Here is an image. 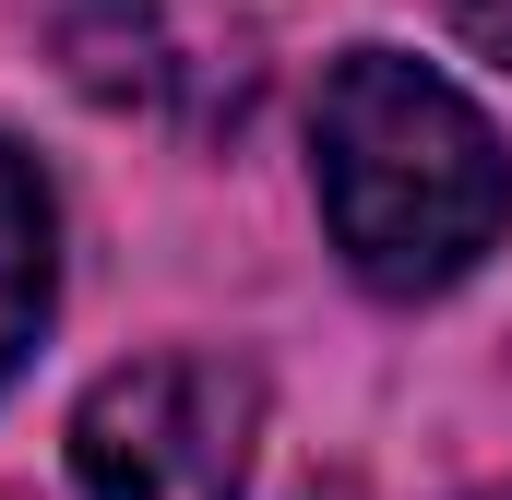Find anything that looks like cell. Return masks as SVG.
Segmentation results:
<instances>
[{
  "label": "cell",
  "instance_id": "cell-3",
  "mask_svg": "<svg viewBox=\"0 0 512 500\" xmlns=\"http://www.w3.org/2000/svg\"><path fill=\"white\" fill-rule=\"evenodd\" d=\"M48 286H60V262H48V179L0 143V381L36 358V334H48Z\"/></svg>",
  "mask_w": 512,
  "mask_h": 500
},
{
  "label": "cell",
  "instance_id": "cell-2",
  "mask_svg": "<svg viewBox=\"0 0 512 500\" xmlns=\"http://www.w3.org/2000/svg\"><path fill=\"white\" fill-rule=\"evenodd\" d=\"M262 393L239 358H131L72 417L84 500H239Z\"/></svg>",
  "mask_w": 512,
  "mask_h": 500
},
{
  "label": "cell",
  "instance_id": "cell-6",
  "mask_svg": "<svg viewBox=\"0 0 512 500\" xmlns=\"http://www.w3.org/2000/svg\"><path fill=\"white\" fill-rule=\"evenodd\" d=\"M501 500H512V489H501Z\"/></svg>",
  "mask_w": 512,
  "mask_h": 500
},
{
  "label": "cell",
  "instance_id": "cell-4",
  "mask_svg": "<svg viewBox=\"0 0 512 500\" xmlns=\"http://www.w3.org/2000/svg\"><path fill=\"white\" fill-rule=\"evenodd\" d=\"M60 60H72V84L108 96V108H155V96H167L155 0H72V12H60Z\"/></svg>",
  "mask_w": 512,
  "mask_h": 500
},
{
  "label": "cell",
  "instance_id": "cell-5",
  "mask_svg": "<svg viewBox=\"0 0 512 500\" xmlns=\"http://www.w3.org/2000/svg\"><path fill=\"white\" fill-rule=\"evenodd\" d=\"M453 24H465L489 60H512V0H453Z\"/></svg>",
  "mask_w": 512,
  "mask_h": 500
},
{
  "label": "cell",
  "instance_id": "cell-1",
  "mask_svg": "<svg viewBox=\"0 0 512 500\" xmlns=\"http://www.w3.org/2000/svg\"><path fill=\"white\" fill-rule=\"evenodd\" d=\"M310 155H322L334 250H346L382 298L453 286V274L512 227L501 131L477 120L429 60H405V48H346V60L322 72Z\"/></svg>",
  "mask_w": 512,
  "mask_h": 500
}]
</instances>
